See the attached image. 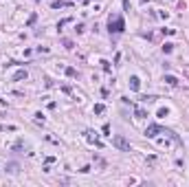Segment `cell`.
Wrapping results in <instances>:
<instances>
[{
	"label": "cell",
	"instance_id": "1",
	"mask_svg": "<svg viewBox=\"0 0 189 187\" xmlns=\"http://www.w3.org/2000/svg\"><path fill=\"white\" fill-rule=\"evenodd\" d=\"M112 143H115V145H117V148H119V150H123V152H128V150H130V143L125 141L123 137H119V134H117V137L112 139Z\"/></svg>",
	"mask_w": 189,
	"mask_h": 187
},
{
	"label": "cell",
	"instance_id": "2",
	"mask_svg": "<svg viewBox=\"0 0 189 187\" xmlns=\"http://www.w3.org/2000/svg\"><path fill=\"white\" fill-rule=\"evenodd\" d=\"M110 31H115V33L123 31V20L121 18H110Z\"/></svg>",
	"mask_w": 189,
	"mask_h": 187
},
{
	"label": "cell",
	"instance_id": "3",
	"mask_svg": "<svg viewBox=\"0 0 189 187\" xmlns=\"http://www.w3.org/2000/svg\"><path fill=\"white\" fill-rule=\"evenodd\" d=\"M156 132H158V128H156V126H149L145 134H147V137H156Z\"/></svg>",
	"mask_w": 189,
	"mask_h": 187
},
{
	"label": "cell",
	"instance_id": "4",
	"mask_svg": "<svg viewBox=\"0 0 189 187\" xmlns=\"http://www.w3.org/2000/svg\"><path fill=\"white\" fill-rule=\"evenodd\" d=\"M132 88H134V90L139 88V79H136V77H132Z\"/></svg>",
	"mask_w": 189,
	"mask_h": 187
}]
</instances>
